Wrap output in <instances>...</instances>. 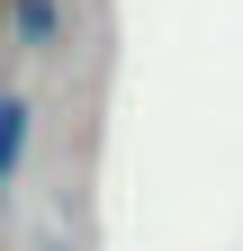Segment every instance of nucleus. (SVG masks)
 Segmentation results:
<instances>
[{
	"label": "nucleus",
	"mask_w": 243,
	"mask_h": 251,
	"mask_svg": "<svg viewBox=\"0 0 243 251\" xmlns=\"http://www.w3.org/2000/svg\"><path fill=\"white\" fill-rule=\"evenodd\" d=\"M27 152H36V99L27 90H0V188L27 171Z\"/></svg>",
	"instance_id": "f257e3e1"
},
{
	"label": "nucleus",
	"mask_w": 243,
	"mask_h": 251,
	"mask_svg": "<svg viewBox=\"0 0 243 251\" xmlns=\"http://www.w3.org/2000/svg\"><path fill=\"white\" fill-rule=\"evenodd\" d=\"M9 36L27 54H54L63 45V0H9Z\"/></svg>",
	"instance_id": "f03ea898"
}]
</instances>
